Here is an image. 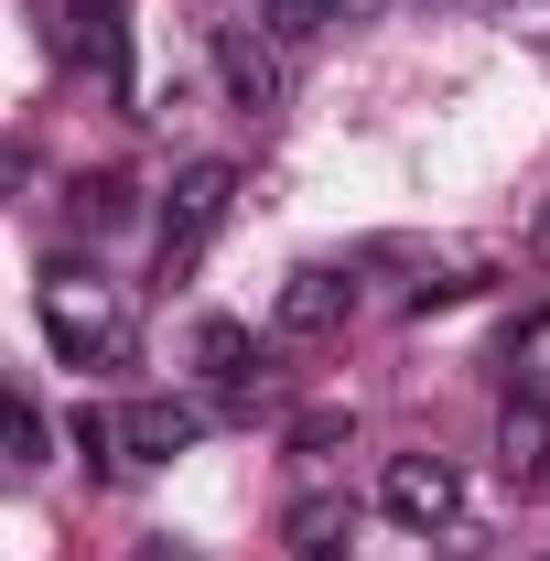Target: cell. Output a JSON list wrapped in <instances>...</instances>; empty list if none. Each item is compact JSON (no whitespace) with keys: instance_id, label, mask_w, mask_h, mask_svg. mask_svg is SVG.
<instances>
[{"instance_id":"obj_13","label":"cell","mask_w":550,"mask_h":561,"mask_svg":"<svg viewBox=\"0 0 550 561\" xmlns=\"http://www.w3.org/2000/svg\"><path fill=\"white\" fill-rule=\"evenodd\" d=\"M529 260H540V271H550V206L529 216Z\"/></svg>"},{"instance_id":"obj_5","label":"cell","mask_w":550,"mask_h":561,"mask_svg":"<svg viewBox=\"0 0 550 561\" xmlns=\"http://www.w3.org/2000/svg\"><path fill=\"white\" fill-rule=\"evenodd\" d=\"M206 443V411L195 400H130L119 411V454L130 465H173V454H195Z\"/></svg>"},{"instance_id":"obj_2","label":"cell","mask_w":550,"mask_h":561,"mask_svg":"<svg viewBox=\"0 0 550 561\" xmlns=\"http://www.w3.org/2000/svg\"><path fill=\"white\" fill-rule=\"evenodd\" d=\"M227 206H238V162H184L173 173V195H162V227H151V260H162V280H184L195 260H206V238L227 227Z\"/></svg>"},{"instance_id":"obj_9","label":"cell","mask_w":550,"mask_h":561,"mask_svg":"<svg viewBox=\"0 0 550 561\" xmlns=\"http://www.w3.org/2000/svg\"><path fill=\"white\" fill-rule=\"evenodd\" d=\"M345 551V507L335 496H302L291 507V561H335Z\"/></svg>"},{"instance_id":"obj_12","label":"cell","mask_w":550,"mask_h":561,"mask_svg":"<svg viewBox=\"0 0 550 561\" xmlns=\"http://www.w3.org/2000/svg\"><path fill=\"white\" fill-rule=\"evenodd\" d=\"M507 33H529V44H550V0H485Z\"/></svg>"},{"instance_id":"obj_10","label":"cell","mask_w":550,"mask_h":561,"mask_svg":"<svg viewBox=\"0 0 550 561\" xmlns=\"http://www.w3.org/2000/svg\"><path fill=\"white\" fill-rule=\"evenodd\" d=\"M76 454H87V476L130 465V454H119V411H76Z\"/></svg>"},{"instance_id":"obj_14","label":"cell","mask_w":550,"mask_h":561,"mask_svg":"<svg viewBox=\"0 0 550 561\" xmlns=\"http://www.w3.org/2000/svg\"><path fill=\"white\" fill-rule=\"evenodd\" d=\"M140 561H195V551H173V540H140Z\"/></svg>"},{"instance_id":"obj_15","label":"cell","mask_w":550,"mask_h":561,"mask_svg":"<svg viewBox=\"0 0 550 561\" xmlns=\"http://www.w3.org/2000/svg\"><path fill=\"white\" fill-rule=\"evenodd\" d=\"M260 11H271V0H260Z\"/></svg>"},{"instance_id":"obj_8","label":"cell","mask_w":550,"mask_h":561,"mask_svg":"<svg viewBox=\"0 0 550 561\" xmlns=\"http://www.w3.org/2000/svg\"><path fill=\"white\" fill-rule=\"evenodd\" d=\"M195 378L227 389V400H238V389H260V335H249V324H227V313L195 324Z\"/></svg>"},{"instance_id":"obj_11","label":"cell","mask_w":550,"mask_h":561,"mask_svg":"<svg viewBox=\"0 0 550 561\" xmlns=\"http://www.w3.org/2000/svg\"><path fill=\"white\" fill-rule=\"evenodd\" d=\"M11 476H44V411L11 400Z\"/></svg>"},{"instance_id":"obj_6","label":"cell","mask_w":550,"mask_h":561,"mask_svg":"<svg viewBox=\"0 0 550 561\" xmlns=\"http://www.w3.org/2000/svg\"><path fill=\"white\" fill-rule=\"evenodd\" d=\"M216 76H227V98H238L249 119H271V108H280V55L249 33V22H227V33H216Z\"/></svg>"},{"instance_id":"obj_3","label":"cell","mask_w":550,"mask_h":561,"mask_svg":"<svg viewBox=\"0 0 550 561\" xmlns=\"http://www.w3.org/2000/svg\"><path fill=\"white\" fill-rule=\"evenodd\" d=\"M345 324H356V271H335V260L280 271V291H271V335L280 346H324V335H345Z\"/></svg>"},{"instance_id":"obj_1","label":"cell","mask_w":550,"mask_h":561,"mask_svg":"<svg viewBox=\"0 0 550 561\" xmlns=\"http://www.w3.org/2000/svg\"><path fill=\"white\" fill-rule=\"evenodd\" d=\"M33 302H44V346L66 367H119L130 356V302H119V280H98L87 260H55L33 280Z\"/></svg>"},{"instance_id":"obj_7","label":"cell","mask_w":550,"mask_h":561,"mask_svg":"<svg viewBox=\"0 0 550 561\" xmlns=\"http://www.w3.org/2000/svg\"><path fill=\"white\" fill-rule=\"evenodd\" d=\"M496 476L507 486H540L550 476V400H507L496 411Z\"/></svg>"},{"instance_id":"obj_4","label":"cell","mask_w":550,"mask_h":561,"mask_svg":"<svg viewBox=\"0 0 550 561\" xmlns=\"http://www.w3.org/2000/svg\"><path fill=\"white\" fill-rule=\"evenodd\" d=\"M378 507H389L400 529H421V540H432V529H454V518H465V476H454L443 454H389Z\"/></svg>"}]
</instances>
